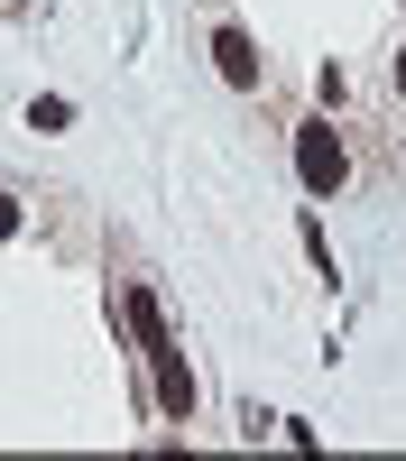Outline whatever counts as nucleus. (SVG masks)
Wrapping results in <instances>:
<instances>
[{
    "mask_svg": "<svg viewBox=\"0 0 406 461\" xmlns=\"http://www.w3.org/2000/svg\"><path fill=\"white\" fill-rule=\"evenodd\" d=\"M388 74H397V102H406V56H397V65H388Z\"/></svg>",
    "mask_w": 406,
    "mask_h": 461,
    "instance_id": "nucleus-6",
    "label": "nucleus"
},
{
    "mask_svg": "<svg viewBox=\"0 0 406 461\" xmlns=\"http://www.w3.org/2000/svg\"><path fill=\"white\" fill-rule=\"evenodd\" d=\"M212 65H221V84H231V93H258V84H268V56L249 47V28H212Z\"/></svg>",
    "mask_w": 406,
    "mask_h": 461,
    "instance_id": "nucleus-3",
    "label": "nucleus"
},
{
    "mask_svg": "<svg viewBox=\"0 0 406 461\" xmlns=\"http://www.w3.org/2000/svg\"><path fill=\"white\" fill-rule=\"evenodd\" d=\"M0 10H19V0H0Z\"/></svg>",
    "mask_w": 406,
    "mask_h": 461,
    "instance_id": "nucleus-7",
    "label": "nucleus"
},
{
    "mask_svg": "<svg viewBox=\"0 0 406 461\" xmlns=\"http://www.w3.org/2000/svg\"><path fill=\"white\" fill-rule=\"evenodd\" d=\"M65 121H74L65 93H37V102H28V130H65Z\"/></svg>",
    "mask_w": 406,
    "mask_h": 461,
    "instance_id": "nucleus-4",
    "label": "nucleus"
},
{
    "mask_svg": "<svg viewBox=\"0 0 406 461\" xmlns=\"http://www.w3.org/2000/svg\"><path fill=\"white\" fill-rule=\"evenodd\" d=\"M148 406H158L167 425H194V369H185L176 341H167V351H148Z\"/></svg>",
    "mask_w": 406,
    "mask_h": 461,
    "instance_id": "nucleus-2",
    "label": "nucleus"
},
{
    "mask_svg": "<svg viewBox=\"0 0 406 461\" xmlns=\"http://www.w3.org/2000/svg\"><path fill=\"white\" fill-rule=\"evenodd\" d=\"M295 185H305L314 203H332L351 185V148H342L332 121H295Z\"/></svg>",
    "mask_w": 406,
    "mask_h": 461,
    "instance_id": "nucleus-1",
    "label": "nucleus"
},
{
    "mask_svg": "<svg viewBox=\"0 0 406 461\" xmlns=\"http://www.w3.org/2000/svg\"><path fill=\"white\" fill-rule=\"evenodd\" d=\"M10 230H19V194H0V240H10Z\"/></svg>",
    "mask_w": 406,
    "mask_h": 461,
    "instance_id": "nucleus-5",
    "label": "nucleus"
}]
</instances>
